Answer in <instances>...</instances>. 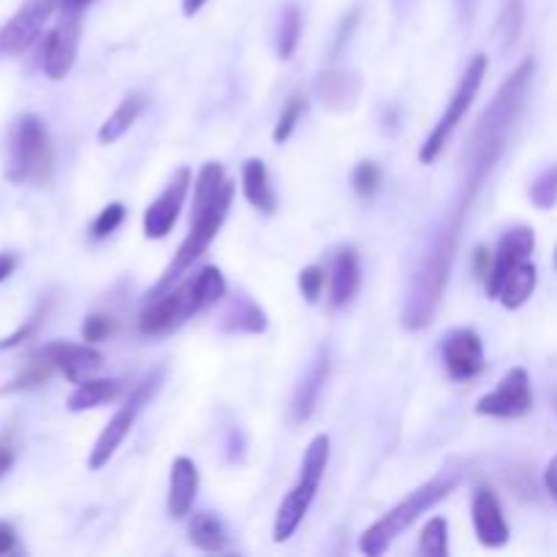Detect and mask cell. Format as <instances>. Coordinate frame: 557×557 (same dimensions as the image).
<instances>
[{
	"mask_svg": "<svg viewBox=\"0 0 557 557\" xmlns=\"http://www.w3.org/2000/svg\"><path fill=\"white\" fill-rule=\"evenodd\" d=\"M533 71H536V60H522L511 71L509 79L500 85V90L495 92V98L487 103V109H484L482 117L473 125L471 136H468L462 183L451 205L446 207L438 226L430 232V243L424 248L422 261H419L411 288H408L406 308H403V326L406 330H424V326L433 324L435 313H438V305L444 299L446 286H449L457 248H460V234L462 226H466V218L482 185L487 183V177L500 163L506 147H509L511 131H515L517 120L522 117V109H525Z\"/></svg>",
	"mask_w": 557,
	"mask_h": 557,
	"instance_id": "6da1fadb",
	"label": "cell"
},
{
	"mask_svg": "<svg viewBox=\"0 0 557 557\" xmlns=\"http://www.w3.org/2000/svg\"><path fill=\"white\" fill-rule=\"evenodd\" d=\"M460 479H462L460 468H444V471H441L433 482H428V484H422L419 490H413V493L408 495L406 500H400V504H397L389 515H384L379 522H375V525H370L368 531H364L362 542H359V549H362L368 557L384 555L386 549H389L392 544H395L397 539H400L403 533H406L408 528H411L413 522L424 515V511H430L433 506H438L441 500H444L446 495H449L451 490L460 484Z\"/></svg>",
	"mask_w": 557,
	"mask_h": 557,
	"instance_id": "7a4b0ae2",
	"label": "cell"
},
{
	"mask_svg": "<svg viewBox=\"0 0 557 557\" xmlns=\"http://www.w3.org/2000/svg\"><path fill=\"white\" fill-rule=\"evenodd\" d=\"M232 199H234V183H223V188L212 196L210 201H201V205H194V221H190V232L188 237L183 239V245L177 248V256L172 259V264L166 267V272L161 275L158 286L152 288V297H161L172 288V283L177 281L180 275L194 267V261L210 248L212 239L218 237L221 226L226 223L228 210H232Z\"/></svg>",
	"mask_w": 557,
	"mask_h": 557,
	"instance_id": "3957f363",
	"label": "cell"
},
{
	"mask_svg": "<svg viewBox=\"0 0 557 557\" xmlns=\"http://www.w3.org/2000/svg\"><path fill=\"white\" fill-rule=\"evenodd\" d=\"M330 435L324 433L310 441L308 451H305L299 482L288 490V495L283 498L281 509L275 515V525H272V542L275 544L288 542L297 533V528L302 525L305 515L310 511V504H313L315 493H319L326 466H330Z\"/></svg>",
	"mask_w": 557,
	"mask_h": 557,
	"instance_id": "277c9868",
	"label": "cell"
},
{
	"mask_svg": "<svg viewBox=\"0 0 557 557\" xmlns=\"http://www.w3.org/2000/svg\"><path fill=\"white\" fill-rule=\"evenodd\" d=\"M52 172V145L49 131L38 114H22L16 117L9 139V163H5V180L11 183H44Z\"/></svg>",
	"mask_w": 557,
	"mask_h": 557,
	"instance_id": "5b68a950",
	"label": "cell"
},
{
	"mask_svg": "<svg viewBox=\"0 0 557 557\" xmlns=\"http://www.w3.org/2000/svg\"><path fill=\"white\" fill-rule=\"evenodd\" d=\"M487 65H490L487 54H476V58L468 63V69H466V74H462L460 87H457L455 98L449 101L446 112L441 114L438 123L433 125V131L428 134V139L422 141V150H419V161H422L424 166H430V163L438 161L441 152H444V147L449 145L455 128L462 123V117L468 114V109L473 107L479 90H482V82H484V74H487Z\"/></svg>",
	"mask_w": 557,
	"mask_h": 557,
	"instance_id": "8992f818",
	"label": "cell"
},
{
	"mask_svg": "<svg viewBox=\"0 0 557 557\" xmlns=\"http://www.w3.org/2000/svg\"><path fill=\"white\" fill-rule=\"evenodd\" d=\"M161 384H163V370H152V373L147 375L139 386H136L134 395L128 397V403H125V406L120 408L112 419H109V424L103 428V433L98 435L96 446H92L90 460H87L90 471H101V468L112 460L114 451L120 449V444H123V441L128 438L131 430H134L139 413L150 406V400L156 397V392L161 389Z\"/></svg>",
	"mask_w": 557,
	"mask_h": 557,
	"instance_id": "52a82bcc",
	"label": "cell"
},
{
	"mask_svg": "<svg viewBox=\"0 0 557 557\" xmlns=\"http://www.w3.org/2000/svg\"><path fill=\"white\" fill-rule=\"evenodd\" d=\"M533 408V389H531V375L525 368H511L504 375L493 392L476 403V413L482 417H498V419H517L525 417Z\"/></svg>",
	"mask_w": 557,
	"mask_h": 557,
	"instance_id": "ba28073f",
	"label": "cell"
},
{
	"mask_svg": "<svg viewBox=\"0 0 557 557\" xmlns=\"http://www.w3.org/2000/svg\"><path fill=\"white\" fill-rule=\"evenodd\" d=\"M79 36H82V14H63V20L52 27V33L44 41L41 65L44 74L49 79L60 82L69 76L74 69L76 52H79Z\"/></svg>",
	"mask_w": 557,
	"mask_h": 557,
	"instance_id": "9c48e42d",
	"label": "cell"
},
{
	"mask_svg": "<svg viewBox=\"0 0 557 557\" xmlns=\"http://www.w3.org/2000/svg\"><path fill=\"white\" fill-rule=\"evenodd\" d=\"M58 9V0H27L0 30V54H22L47 25L49 14Z\"/></svg>",
	"mask_w": 557,
	"mask_h": 557,
	"instance_id": "30bf717a",
	"label": "cell"
},
{
	"mask_svg": "<svg viewBox=\"0 0 557 557\" xmlns=\"http://www.w3.org/2000/svg\"><path fill=\"white\" fill-rule=\"evenodd\" d=\"M533 248H536V237H533L531 226H517L511 232L504 234V239L498 243V250H495L493 261H490V270L484 275V283H487V297L498 299L500 283L509 277L511 270L522 264V261L531 259Z\"/></svg>",
	"mask_w": 557,
	"mask_h": 557,
	"instance_id": "8fae6325",
	"label": "cell"
},
{
	"mask_svg": "<svg viewBox=\"0 0 557 557\" xmlns=\"http://www.w3.org/2000/svg\"><path fill=\"white\" fill-rule=\"evenodd\" d=\"M190 188V169L183 166L177 169V174L172 177V183L163 188V194L147 207L145 212V237L147 239H163L177 223L180 210H183V201L188 196Z\"/></svg>",
	"mask_w": 557,
	"mask_h": 557,
	"instance_id": "7c38bea8",
	"label": "cell"
},
{
	"mask_svg": "<svg viewBox=\"0 0 557 557\" xmlns=\"http://www.w3.org/2000/svg\"><path fill=\"white\" fill-rule=\"evenodd\" d=\"M444 362L451 379L471 381L482 373L484 368V348L482 337L476 330H451L444 337Z\"/></svg>",
	"mask_w": 557,
	"mask_h": 557,
	"instance_id": "4fadbf2b",
	"label": "cell"
},
{
	"mask_svg": "<svg viewBox=\"0 0 557 557\" xmlns=\"http://www.w3.org/2000/svg\"><path fill=\"white\" fill-rule=\"evenodd\" d=\"M38 359H47L49 364L60 370L71 384L90 379L103 364V357L90 346V343H49L36 354Z\"/></svg>",
	"mask_w": 557,
	"mask_h": 557,
	"instance_id": "5bb4252c",
	"label": "cell"
},
{
	"mask_svg": "<svg viewBox=\"0 0 557 557\" xmlns=\"http://www.w3.org/2000/svg\"><path fill=\"white\" fill-rule=\"evenodd\" d=\"M473 515V531H476V539L487 549H498L509 544V522H506L504 511H500L498 495L490 487H479L473 493L471 504Z\"/></svg>",
	"mask_w": 557,
	"mask_h": 557,
	"instance_id": "9a60e30c",
	"label": "cell"
},
{
	"mask_svg": "<svg viewBox=\"0 0 557 557\" xmlns=\"http://www.w3.org/2000/svg\"><path fill=\"white\" fill-rule=\"evenodd\" d=\"M194 310H190V294H188V283H183L180 288H169L166 294L161 297H152L150 308L141 313V332L145 335H161V332L172 330V326L183 324L185 319H190Z\"/></svg>",
	"mask_w": 557,
	"mask_h": 557,
	"instance_id": "2e32d148",
	"label": "cell"
},
{
	"mask_svg": "<svg viewBox=\"0 0 557 557\" xmlns=\"http://www.w3.org/2000/svg\"><path fill=\"white\" fill-rule=\"evenodd\" d=\"M315 92L332 112H348V109L357 107L359 96H362V79L351 69H332L319 76Z\"/></svg>",
	"mask_w": 557,
	"mask_h": 557,
	"instance_id": "e0dca14e",
	"label": "cell"
},
{
	"mask_svg": "<svg viewBox=\"0 0 557 557\" xmlns=\"http://www.w3.org/2000/svg\"><path fill=\"white\" fill-rule=\"evenodd\" d=\"M196 493H199V468L190 457H177L172 462V484H169V515L183 520L194 509Z\"/></svg>",
	"mask_w": 557,
	"mask_h": 557,
	"instance_id": "ac0fdd59",
	"label": "cell"
},
{
	"mask_svg": "<svg viewBox=\"0 0 557 557\" xmlns=\"http://www.w3.org/2000/svg\"><path fill=\"white\" fill-rule=\"evenodd\" d=\"M326 375H330V357H326V348H321L313 368L305 373V379L297 386V395H294V422H305V419L313 417L321 389L326 384Z\"/></svg>",
	"mask_w": 557,
	"mask_h": 557,
	"instance_id": "d6986e66",
	"label": "cell"
},
{
	"mask_svg": "<svg viewBox=\"0 0 557 557\" xmlns=\"http://www.w3.org/2000/svg\"><path fill=\"white\" fill-rule=\"evenodd\" d=\"M243 190L245 199L256 207L264 215H272L277 210V196L272 190L270 172H267L264 161L261 158H248L243 166Z\"/></svg>",
	"mask_w": 557,
	"mask_h": 557,
	"instance_id": "ffe728a7",
	"label": "cell"
},
{
	"mask_svg": "<svg viewBox=\"0 0 557 557\" xmlns=\"http://www.w3.org/2000/svg\"><path fill=\"white\" fill-rule=\"evenodd\" d=\"M359 277H362L359 256L354 253L351 248L341 250V253L335 256V264H332V302L346 305L348 299L357 294Z\"/></svg>",
	"mask_w": 557,
	"mask_h": 557,
	"instance_id": "44dd1931",
	"label": "cell"
},
{
	"mask_svg": "<svg viewBox=\"0 0 557 557\" xmlns=\"http://www.w3.org/2000/svg\"><path fill=\"white\" fill-rule=\"evenodd\" d=\"M117 395H120L117 381L85 379V381H79V384H76V389L71 392L69 400H65V406H69L71 413L90 411V408L103 406V403H112Z\"/></svg>",
	"mask_w": 557,
	"mask_h": 557,
	"instance_id": "7402d4cb",
	"label": "cell"
},
{
	"mask_svg": "<svg viewBox=\"0 0 557 557\" xmlns=\"http://www.w3.org/2000/svg\"><path fill=\"white\" fill-rule=\"evenodd\" d=\"M536 267H533V261H522L517 270L509 272V277H506L504 283H500V292H498V299L500 305H504L506 310H517L522 308V305L531 299L533 288H536Z\"/></svg>",
	"mask_w": 557,
	"mask_h": 557,
	"instance_id": "603a6c76",
	"label": "cell"
},
{
	"mask_svg": "<svg viewBox=\"0 0 557 557\" xmlns=\"http://www.w3.org/2000/svg\"><path fill=\"white\" fill-rule=\"evenodd\" d=\"M226 332H248V335H261L267 330V313L248 297L232 299L221 319Z\"/></svg>",
	"mask_w": 557,
	"mask_h": 557,
	"instance_id": "cb8c5ba5",
	"label": "cell"
},
{
	"mask_svg": "<svg viewBox=\"0 0 557 557\" xmlns=\"http://www.w3.org/2000/svg\"><path fill=\"white\" fill-rule=\"evenodd\" d=\"M145 107H147V98L141 96V92H134V96L125 98V101L109 114L107 123L101 125V131H98V141H101V145H114V141H117L120 136L136 123V117L145 112Z\"/></svg>",
	"mask_w": 557,
	"mask_h": 557,
	"instance_id": "d4e9b609",
	"label": "cell"
},
{
	"mask_svg": "<svg viewBox=\"0 0 557 557\" xmlns=\"http://www.w3.org/2000/svg\"><path fill=\"white\" fill-rule=\"evenodd\" d=\"M188 294H190V310L199 313V310L210 308L218 299L226 297V277L218 267H205L194 281H188Z\"/></svg>",
	"mask_w": 557,
	"mask_h": 557,
	"instance_id": "484cf974",
	"label": "cell"
},
{
	"mask_svg": "<svg viewBox=\"0 0 557 557\" xmlns=\"http://www.w3.org/2000/svg\"><path fill=\"white\" fill-rule=\"evenodd\" d=\"M188 536H190V544L205 549V553H223L228 542L221 517L212 515V511H199V515H194V520H190V528H188Z\"/></svg>",
	"mask_w": 557,
	"mask_h": 557,
	"instance_id": "4316f807",
	"label": "cell"
},
{
	"mask_svg": "<svg viewBox=\"0 0 557 557\" xmlns=\"http://www.w3.org/2000/svg\"><path fill=\"white\" fill-rule=\"evenodd\" d=\"M299 36H302V11L288 3L281 14V27H277V54L281 60H292L297 52Z\"/></svg>",
	"mask_w": 557,
	"mask_h": 557,
	"instance_id": "83f0119b",
	"label": "cell"
},
{
	"mask_svg": "<svg viewBox=\"0 0 557 557\" xmlns=\"http://www.w3.org/2000/svg\"><path fill=\"white\" fill-rule=\"evenodd\" d=\"M419 553L428 557L449 555V525H446L444 517H435L424 525L422 536H419Z\"/></svg>",
	"mask_w": 557,
	"mask_h": 557,
	"instance_id": "f1b7e54d",
	"label": "cell"
},
{
	"mask_svg": "<svg viewBox=\"0 0 557 557\" xmlns=\"http://www.w3.org/2000/svg\"><path fill=\"white\" fill-rule=\"evenodd\" d=\"M522 11H525V0H504V11L498 16V30L504 36V49H511L517 38H520Z\"/></svg>",
	"mask_w": 557,
	"mask_h": 557,
	"instance_id": "f546056e",
	"label": "cell"
},
{
	"mask_svg": "<svg viewBox=\"0 0 557 557\" xmlns=\"http://www.w3.org/2000/svg\"><path fill=\"white\" fill-rule=\"evenodd\" d=\"M302 112H305V98L302 96L288 98L286 107H283V112H281V117H277L275 131H272V139H275L277 145H283V141L294 134V128H297Z\"/></svg>",
	"mask_w": 557,
	"mask_h": 557,
	"instance_id": "4dcf8cb0",
	"label": "cell"
},
{
	"mask_svg": "<svg viewBox=\"0 0 557 557\" xmlns=\"http://www.w3.org/2000/svg\"><path fill=\"white\" fill-rule=\"evenodd\" d=\"M54 370L58 368H54V364H49L47 359H38V362H33L25 373L16 375L9 386H3V389H0V395H11V392H22V389H30V386L44 384V381H47Z\"/></svg>",
	"mask_w": 557,
	"mask_h": 557,
	"instance_id": "1f68e13d",
	"label": "cell"
},
{
	"mask_svg": "<svg viewBox=\"0 0 557 557\" xmlns=\"http://www.w3.org/2000/svg\"><path fill=\"white\" fill-rule=\"evenodd\" d=\"M531 201L539 210H553L557 205V166L539 174L536 183L531 185Z\"/></svg>",
	"mask_w": 557,
	"mask_h": 557,
	"instance_id": "d6a6232c",
	"label": "cell"
},
{
	"mask_svg": "<svg viewBox=\"0 0 557 557\" xmlns=\"http://www.w3.org/2000/svg\"><path fill=\"white\" fill-rule=\"evenodd\" d=\"M123 218H125V207L120 205V201H112V205H107L101 210V215L92 221V237H98V239L109 237V234H112L114 228L123 223Z\"/></svg>",
	"mask_w": 557,
	"mask_h": 557,
	"instance_id": "836d02e7",
	"label": "cell"
},
{
	"mask_svg": "<svg viewBox=\"0 0 557 557\" xmlns=\"http://www.w3.org/2000/svg\"><path fill=\"white\" fill-rule=\"evenodd\" d=\"M354 188H357L359 196H373L375 188L381 183V172L373 161H362L357 169H354V177H351Z\"/></svg>",
	"mask_w": 557,
	"mask_h": 557,
	"instance_id": "e575fe53",
	"label": "cell"
},
{
	"mask_svg": "<svg viewBox=\"0 0 557 557\" xmlns=\"http://www.w3.org/2000/svg\"><path fill=\"white\" fill-rule=\"evenodd\" d=\"M326 272L321 267H308V270L299 272V288H302V297L308 302H319L321 292H324Z\"/></svg>",
	"mask_w": 557,
	"mask_h": 557,
	"instance_id": "d590c367",
	"label": "cell"
},
{
	"mask_svg": "<svg viewBox=\"0 0 557 557\" xmlns=\"http://www.w3.org/2000/svg\"><path fill=\"white\" fill-rule=\"evenodd\" d=\"M109 332H112V319L109 315H87L85 324H82V337H85V343H101L107 341Z\"/></svg>",
	"mask_w": 557,
	"mask_h": 557,
	"instance_id": "8d00e7d4",
	"label": "cell"
},
{
	"mask_svg": "<svg viewBox=\"0 0 557 557\" xmlns=\"http://www.w3.org/2000/svg\"><path fill=\"white\" fill-rule=\"evenodd\" d=\"M38 321H41V319H38V315H36V319H30V321H27V324H22L20 330L14 332V335H9V337H5V341H0V351H5V348H14V346H20L22 341H27V337H30L33 332H36Z\"/></svg>",
	"mask_w": 557,
	"mask_h": 557,
	"instance_id": "74e56055",
	"label": "cell"
},
{
	"mask_svg": "<svg viewBox=\"0 0 557 557\" xmlns=\"http://www.w3.org/2000/svg\"><path fill=\"white\" fill-rule=\"evenodd\" d=\"M16 544V533L9 522H0V555H9Z\"/></svg>",
	"mask_w": 557,
	"mask_h": 557,
	"instance_id": "f35d334b",
	"label": "cell"
},
{
	"mask_svg": "<svg viewBox=\"0 0 557 557\" xmlns=\"http://www.w3.org/2000/svg\"><path fill=\"white\" fill-rule=\"evenodd\" d=\"M544 484H547V493L557 500V455L549 460L547 471H544Z\"/></svg>",
	"mask_w": 557,
	"mask_h": 557,
	"instance_id": "ab89813d",
	"label": "cell"
},
{
	"mask_svg": "<svg viewBox=\"0 0 557 557\" xmlns=\"http://www.w3.org/2000/svg\"><path fill=\"white\" fill-rule=\"evenodd\" d=\"M11 466H14V449H11V444L0 441V479L11 471Z\"/></svg>",
	"mask_w": 557,
	"mask_h": 557,
	"instance_id": "60d3db41",
	"label": "cell"
},
{
	"mask_svg": "<svg viewBox=\"0 0 557 557\" xmlns=\"http://www.w3.org/2000/svg\"><path fill=\"white\" fill-rule=\"evenodd\" d=\"M90 3L92 0H58V9L63 11V14H82Z\"/></svg>",
	"mask_w": 557,
	"mask_h": 557,
	"instance_id": "b9f144b4",
	"label": "cell"
},
{
	"mask_svg": "<svg viewBox=\"0 0 557 557\" xmlns=\"http://www.w3.org/2000/svg\"><path fill=\"white\" fill-rule=\"evenodd\" d=\"M14 267H16V259L11 253H0V283L5 281V277L11 275V272H14Z\"/></svg>",
	"mask_w": 557,
	"mask_h": 557,
	"instance_id": "7bdbcfd3",
	"label": "cell"
},
{
	"mask_svg": "<svg viewBox=\"0 0 557 557\" xmlns=\"http://www.w3.org/2000/svg\"><path fill=\"white\" fill-rule=\"evenodd\" d=\"M205 3H207V0H183V11H185V16L199 14V11L205 9Z\"/></svg>",
	"mask_w": 557,
	"mask_h": 557,
	"instance_id": "ee69618b",
	"label": "cell"
},
{
	"mask_svg": "<svg viewBox=\"0 0 557 557\" xmlns=\"http://www.w3.org/2000/svg\"><path fill=\"white\" fill-rule=\"evenodd\" d=\"M555 267H557V250H555Z\"/></svg>",
	"mask_w": 557,
	"mask_h": 557,
	"instance_id": "f6af8a7d",
	"label": "cell"
},
{
	"mask_svg": "<svg viewBox=\"0 0 557 557\" xmlns=\"http://www.w3.org/2000/svg\"><path fill=\"white\" fill-rule=\"evenodd\" d=\"M555 411H557V397H555Z\"/></svg>",
	"mask_w": 557,
	"mask_h": 557,
	"instance_id": "bcb514c9",
	"label": "cell"
}]
</instances>
